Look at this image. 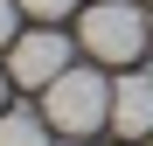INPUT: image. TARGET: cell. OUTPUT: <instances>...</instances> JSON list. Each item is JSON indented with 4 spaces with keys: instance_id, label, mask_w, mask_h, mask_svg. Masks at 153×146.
<instances>
[{
    "instance_id": "obj_2",
    "label": "cell",
    "mask_w": 153,
    "mask_h": 146,
    "mask_svg": "<svg viewBox=\"0 0 153 146\" xmlns=\"http://www.w3.org/2000/svg\"><path fill=\"white\" fill-rule=\"evenodd\" d=\"M76 42L91 49V63H132L153 42V21L132 7V0H91L84 21H76Z\"/></svg>"
},
{
    "instance_id": "obj_8",
    "label": "cell",
    "mask_w": 153,
    "mask_h": 146,
    "mask_svg": "<svg viewBox=\"0 0 153 146\" xmlns=\"http://www.w3.org/2000/svg\"><path fill=\"white\" fill-rule=\"evenodd\" d=\"M7 84H14V77H7V70H0V111H7Z\"/></svg>"
},
{
    "instance_id": "obj_4",
    "label": "cell",
    "mask_w": 153,
    "mask_h": 146,
    "mask_svg": "<svg viewBox=\"0 0 153 146\" xmlns=\"http://www.w3.org/2000/svg\"><path fill=\"white\" fill-rule=\"evenodd\" d=\"M111 132L118 139H153V77L125 70L111 84Z\"/></svg>"
},
{
    "instance_id": "obj_5",
    "label": "cell",
    "mask_w": 153,
    "mask_h": 146,
    "mask_svg": "<svg viewBox=\"0 0 153 146\" xmlns=\"http://www.w3.org/2000/svg\"><path fill=\"white\" fill-rule=\"evenodd\" d=\"M0 146H56V139H49V118L21 104V111H0Z\"/></svg>"
},
{
    "instance_id": "obj_6",
    "label": "cell",
    "mask_w": 153,
    "mask_h": 146,
    "mask_svg": "<svg viewBox=\"0 0 153 146\" xmlns=\"http://www.w3.org/2000/svg\"><path fill=\"white\" fill-rule=\"evenodd\" d=\"M21 35V0H0V49H14Z\"/></svg>"
},
{
    "instance_id": "obj_3",
    "label": "cell",
    "mask_w": 153,
    "mask_h": 146,
    "mask_svg": "<svg viewBox=\"0 0 153 146\" xmlns=\"http://www.w3.org/2000/svg\"><path fill=\"white\" fill-rule=\"evenodd\" d=\"M70 49H76V42H70L63 28H21L14 49H7V77H14L21 90H49V84L70 70Z\"/></svg>"
},
{
    "instance_id": "obj_7",
    "label": "cell",
    "mask_w": 153,
    "mask_h": 146,
    "mask_svg": "<svg viewBox=\"0 0 153 146\" xmlns=\"http://www.w3.org/2000/svg\"><path fill=\"white\" fill-rule=\"evenodd\" d=\"M76 7V0H21V14H35V21H63Z\"/></svg>"
},
{
    "instance_id": "obj_1",
    "label": "cell",
    "mask_w": 153,
    "mask_h": 146,
    "mask_svg": "<svg viewBox=\"0 0 153 146\" xmlns=\"http://www.w3.org/2000/svg\"><path fill=\"white\" fill-rule=\"evenodd\" d=\"M42 118L70 139H91L97 125H111V84L97 77L91 63H70L56 84L42 90Z\"/></svg>"
},
{
    "instance_id": "obj_10",
    "label": "cell",
    "mask_w": 153,
    "mask_h": 146,
    "mask_svg": "<svg viewBox=\"0 0 153 146\" xmlns=\"http://www.w3.org/2000/svg\"><path fill=\"white\" fill-rule=\"evenodd\" d=\"M146 7H153V0H146Z\"/></svg>"
},
{
    "instance_id": "obj_9",
    "label": "cell",
    "mask_w": 153,
    "mask_h": 146,
    "mask_svg": "<svg viewBox=\"0 0 153 146\" xmlns=\"http://www.w3.org/2000/svg\"><path fill=\"white\" fill-rule=\"evenodd\" d=\"M56 146H91V139H70V132H63V139H56Z\"/></svg>"
}]
</instances>
